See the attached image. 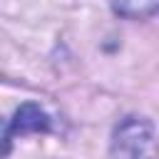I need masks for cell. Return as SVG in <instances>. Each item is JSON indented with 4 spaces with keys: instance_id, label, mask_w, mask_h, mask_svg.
<instances>
[{
    "instance_id": "obj_1",
    "label": "cell",
    "mask_w": 159,
    "mask_h": 159,
    "mask_svg": "<svg viewBox=\"0 0 159 159\" xmlns=\"http://www.w3.org/2000/svg\"><path fill=\"white\" fill-rule=\"evenodd\" d=\"M112 159H154L157 154V139L154 127L144 117H124L109 144Z\"/></svg>"
},
{
    "instance_id": "obj_2",
    "label": "cell",
    "mask_w": 159,
    "mask_h": 159,
    "mask_svg": "<svg viewBox=\"0 0 159 159\" xmlns=\"http://www.w3.org/2000/svg\"><path fill=\"white\" fill-rule=\"evenodd\" d=\"M50 129V117L45 114V109H40L37 104L32 102H25L15 109L12 119L7 122L5 127V154L10 149V142L12 137L17 134H30V132H47Z\"/></svg>"
},
{
    "instance_id": "obj_3",
    "label": "cell",
    "mask_w": 159,
    "mask_h": 159,
    "mask_svg": "<svg viewBox=\"0 0 159 159\" xmlns=\"http://www.w3.org/2000/svg\"><path fill=\"white\" fill-rule=\"evenodd\" d=\"M112 7L124 17H149L159 12V0H112Z\"/></svg>"
}]
</instances>
